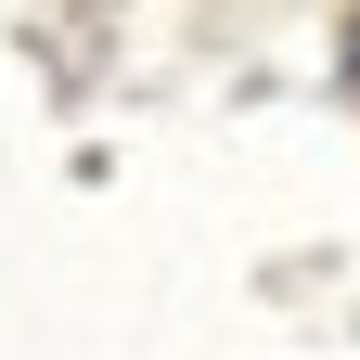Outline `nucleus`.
Listing matches in <instances>:
<instances>
[{
  "instance_id": "obj_1",
  "label": "nucleus",
  "mask_w": 360,
  "mask_h": 360,
  "mask_svg": "<svg viewBox=\"0 0 360 360\" xmlns=\"http://www.w3.org/2000/svg\"><path fill=\"white\" fill-rule=\"evenodd\" d=\"M347 77H360V39H347Z\"/></svg>"
}]
</instances>
